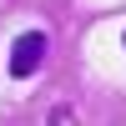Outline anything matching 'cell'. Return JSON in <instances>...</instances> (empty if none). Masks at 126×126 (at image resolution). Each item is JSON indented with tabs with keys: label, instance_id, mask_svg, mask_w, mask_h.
I'll return each mask as SVG.
<instances>
[{
	"label": "cell",
	"instance_id": "1",
	"mask_svg": "<svg viewBox=\"0 0 126 126\" xmlns=\"http://www.w3.org/2000/svg\"><path fill=\"white\" fill-rule=\"evenodd\" d=\"M46 30H25V35H15V46H10V76L15 81H25V76H35L40 71V61H46Z\"/></svg>",
	"mask_w": 126,
	"mask_h": 126
},
{
	"label": "cell",
	"instance_id": "2",
	"mask_svg": "<svg viewBox=\"0 0 126 126\" xmlns=\"http://www.w3.org/2000/svg\"><path fill=\"white\" fill-rule=\"evenodd\" d=\"M50 126H76V116H71V111H56V116H50Z\"/></svg>",
	"mask_w": 126,
	"mask_h": 126
},
{
	"label": "cell",
	"instance_id": "3",
	"mask_svg": "<svg viewBox=\"0 0 126 126\" xmlns=\"http://www.w3.org/2000/svg\"><path fill=\"white\" fill-rule=\"evenodd\" d=\"M121 40H126V35H121Z\"/></svg>",
	"mask_w": 126,
	"mask_h": 126
}]
</instances>
